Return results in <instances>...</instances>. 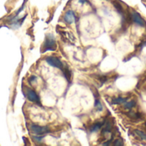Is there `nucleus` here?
I'll return each mask as SVG.
<instances>
[{
  "mask_svg": "<svg viewBox=\"0 0 146 146\" xmlns=\"http://www.w3.org/2000/svg\"><path fill=\"white\" fill-rule=\"evenodd\" d=\"M135 133H136V134H137L139 138H141L143 140L146 141V133H145L142 132V131H139V130H136Z\"/></svg>",
  "mask_w": 146,
  "mask_h": 146,
  "instance_id": "nucleus-9",
  "label": "nucleus"
},
{
  "mask_svg": "<svg viewBox=\"0 0 146 146\" xmlns=\"http://www.w3.org/2000/svg\"><path fill=\"white\" fill-rule=\"evenodd\" d=\"M36 81H37V78H36V77H34V76H32V77L29 78V80H28V82H29L31 84H33V82L36 83Z\"/></svg>",
  "mask_w": 146,
  "mask_h": 146,
  "instance_id": "nucleus-13",
  "label": "nucleus"
},
{
  "mask_svg": "<svg viewBox=\"0 0 146 146\" xmlns=\"http://www.w3.org/2000/svg\"><path fill=\"white\" fill-rule=\"evenodd\" d=\"M136 104V102H134V101H131V102H126V104H125V108H127V109H131L133 107H134V105Z\"/></svg>",
  "mask_w": 146,
  "mask_h": 146,
  "instance_id": "nucleus-10",
  "label": "nucleus"
},
{
  "mask_svg": "<svg viewBox=\"0 0 146 146\" xmlns=\"http://www.w3.org/2000/svg\"><path fill=\"white\" fill-rule=\"evenodd\" d=\"M79 2L81 3H85L86 2V0H79Z\"/></svg>",
  "mask_w": 146,
  "mask_h": 146,
  "instance_id": "nucleus-16",
  "label": "nucleus"
},
{
  "mask_svg": "<svg viewBox=\"0 0 146 146\" xmlns=\"http://www.w3.org/2000/svg\"><path fill=\"white\" fill-rule=\"evenodd\" d=\"M115 7L120 11V12H121L122 11V7H121V5L120 4V3H115Z\"/></svg>",
  "mask_w": 146,
  "mask_h": 146,
  "instance_id": "nucleus-12",
  "label": "nucleus"
},
{
  "mask_svg": "<svg viewBox=\"0 0 146 146\" xmlns=\"http://www.w3.org/2000/svg\"><path fill=\"white\" fill-rule=\"evenodd\" d=\"M103 124L102 123H96L94 125H92L91 126V132H97L98 130H99L102 127Z\"/></svg>",
  "mask_w": 146,
  "mask_h": 146,
  "instance_id": "nucleus-7",
  "label": "nucleus"
},
{
  "mask_svg": "<svg viewBox=\"0 0 146 146\" xmlns=\"http://www.w3.org/2000/svg\"><path fill=\"white\" fill-rule=\"evenodd\" d=\"M30 130L33 134H35V136H41V137H44V134L50 133V130L47 127H42L37 125H32L30 126Z\"/></svg>",
  "mask_w": 146,
  "mask_h": 146,
  "instance_id": "nucleus-2",
  "label": "nucleus"
},
{
  "mask_svg": "<svg viewBox=\"0 0 146 146\" xmlns=\"http://www.w3.org/2000/svg\"><path fill=\"white\" fill-rule=\"evenodd\" d=\"M131 15H132L133 21L135 23H137L138 25H139V26H141V27H145V22L144 21V19L141 17V15H140L138 12H136L135 10H133V11L131 12Z\"/></svg>",
  "mask_w": 146,
  "mask_h": 146,
  "instance_id": "nucleus-5",
  "label": "nucleus"
},
{
  "mask_svg": "<svg viewBox=\"0 0 146 146\" xmlns=\"http://www.w3.org/2000/svg\"><path fill=\"white\" fill-rule=\"evenodd\" d=\"M45 60H46V62L50 65H51V66H53L55 68H58V69L63 70V65L59 60V59H57L56 57H53V56H50V57H47Z\"/></svg>",
  "mask_w": 146,
  "mask_h": 146,
  "instance_id": "nucleus-3",
  "label": "nucleus"
},
{
  "mask_svg": "<svg viewBox=\"0 0 146 146\" xmlns=\"http://www.w3.org/2000/svg\"><path fill=\"white\" fill-rule=\"evenodd\" d=\"M112 102L114 104H121V103L126 102V99L125 98H122V97H118V98L113 99L112 100Z\"/></svg>",
  "mask_w": 146,
  "mask_h": 146,
  "instance_id": "nucleus-8",
  "label": "nucleus"
},
{
  "mask_svg": "<svg viewBox=\"0 0 146 146\" xmlns=\"http://www.w3.org/2000/svg\"><path fill=\"white\" fill-rule=\"evenodd\" d=\"M56 48V40L55 37L49 34L46 35V38L44 40V42L42 46V52H45L46 51H54Z\"/></svg>",
  "mask_w": 146,
  "mask_h": 146,
  "instance_id": "nucleus-1",
  "label": "nucleus"
},
{
  "mask_svg": "<svg viewBox=\"0 0 146 146\" xmlns=\"http://www.w3.org/2000/svg\"><path fill=\"white\" fill-rule=\"evenodd\" d=\"M27 99L32 102H34V103H37V104H40V99L38 97V96L37 95V93L33 90V89H27Z\"/></svg>",
  "mask_w": 146,
  "mask_h": 146,
  "instance_id": "nucleus-4",
  "label": "nucleus"
},
{
  "mask_svg": "<svg viewBox=\"0 0 146 146\" xmlns=\"http://www.w3.org/2000/svg\"><path fill=\"white\" fill-rule=\"evenodd\" d=\"M114 145L121 146V145H123V144L121 143V140H115V143H114Z\"/></svg>",
  "mask_w": 146,
  "mask_h": 146,
  "instance_id": "nucleus-15",
  "label": "nucleus"
},
{
  "mask_svg": "<svg viewBox=\"0 0 146 146\" xmlns=\"http://www.w3.org/2000/svg\"><path fill=\"white\" fill-rule=\"evenodd\" d=\"M110 128H111V126H110V122H108V123H107V126H105L104 132H110Z\"/></svg>",
  "mask_w": 146,
  "mask_h": 146,
  "instance_id": "nucleus-14",
  "label": "nucleus"
},
{
  "mask_svg": "<svg viewBox=\"0 0 146 146\" xmlns=\"http://www.w3.org/2000/svg\"><path fill=\"white\" fill-rule=\"evenodd\" d=\"M64 21L67 23H68V24L73 23L75 21V15H74V13L72 10L67 11L65 13V15H64Z\"/></svg>",
  "mask_w": 146,
  "mask_h": 146,
  "instance_id": "nucleus-6",
  "label": "nucleus"
},
{
  "mask_svg": "<svg viewBox=\"0 0 146 146\" xmlns=\"http://www.w3.org/2000/svg\"><path fill=\"white\" fill-rule=\"evenodd\" d=\"M64 75H65L66 78H67V79L69 81V80H70V76H71V73H70V71H69L68 69L64 70Z\"/></svg>",
  "mask_w": 146,
  "mask_h": 146,
  "instance_id": "nucleus-11",
  "label": "nucleus"
}]
</instances>
